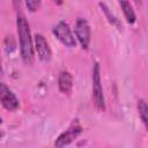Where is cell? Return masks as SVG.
<instances>
[{
	"mask_svg": "<svg viewBox=\"0 0 148 148\" xmlns=\"http://www.w3.org/2000/svg\"><path fill=\"white\" fill-rule=\"evenodd\" d=\"M92 99L95 106L99 111L105 110V101H104V94H103V87L101 80V69L98 62H95L92 68Z\"/></svg>",
	"mask_w": 148,
	"mask_h": 148,
	"instance_id": "2",
	"label": "cell"
},
{
	"mask_svg": "<svg viewBox=\"0 0 148 148\" xmlns=\"http://www.w3.org/2000/svg\"><path fill=\"white\" fill-rule=\"evenodd\" d=\"M74 32H75V37L79 40L80 45L82 49L87 50L89 47L90 44V27L87 22V20L79 17L74 24Z\"/></svg>",
	"mask_w": 148,
	"mask_h": 148,
	"instance_id": "5",
	"label": "cell"
},
{
	"mask_svg": "<svg viewBox=\"0 0 148 148\" xmlns=\"http://www.w3.org/2000/svg\"><path fill=\"white\" fill-rule=\"evenodd\" d=\"M83 128L80 124V121L77 119H74L72 121V124L68 126L67 130H65L57 139L54 142V147L56 148H65L68 145H71L74 140L77 139V136L82 133Z\"/></svg>",
	"mask_w": 148,
	"mask_h": 148,
	"instance_id": "3",
	"label": "cell"
},
{
	"mask_svg": "<svg viewBox=\"0 0 148 148\" xmlns=\"http://www.w3.org/2000/svg\"><path fill=\"white\" fill-rule=\"evenodd\" d=\"M1 123H2V118L0 117V124H1Z\"/></svg>",
	"mask_w": 148,
	"mask_h": 148,
	"instance_id": "14",
	"label": "cell"
},
{
	"mask_svg": "<svg viewBox=\"0 0 148 148\" xmlns=\"http://www.w3.org/2000/svg\"><path fill=\"white\" fill-rule=\"evenodd\" d=\"M0 69H1V59H0Z\"/></svg>",
	"mask_w": 148,
	"mask_h": 148,
	"instance_id": "15",
	"label": "cell"
},
{
	"mask_svg": "<svg viewBox=\"0 0 148 148\" xmlns=\"http://www.w3.org/2000/svg\"><path fill=\"white\" fill-rule=\"evenodd\" d=\"M2 135H3V132H1V131H0V139L2 138Z\"/></svg>",
	"mask_w": 148,
	"mask_h": 148,
	"instance_id": "13",
	"label": "cell"
},
{
	"mask_svg": "<svg viewBox=\"0 0 148 148\" xmlns=\"http://www.w3.org/2000/svg\"><path fill=\"white\" fill-rule=\"evenodd\" d=\"M0 104L7 110V111H15L18 105V98L16 97V95L12 91V89L5 84L3 82L0 81Z\"/></svg>",
	"mask_w": 148,
	"mask_h": 148,
	"instance_id": "6",
	"label": "cell"
},
{
	"mask_svg": "<svg viewBox=\"0 0 148 148\" xmlns=\"http://www.w3.org/2000/svg\"><path fill=\"white\" fill-rule=\"evenodd\" d=\"M58 87H59V90L69 96L72 94V90H73V76L69 72L67 71H62L60 74H59V77H58Z\"/></svg>",
	"mask_w": 148,
	"mask_h": 148,
	"instance_id": "8",
	"label": "cell"
},
{
	"mask_svg": "<svg viewBox=\"0 0 148 148\" xmlns=\"http://www.w3.org/2000/svg\"><path fill=\"white\" fill-rule=\"evenodd\" d=\"M25 6L30 12H36L38 9V7L40 6V1H27Z\"/></svg>",
	"mask_w": 148,
	"mask_h": 148,
	"instance_id": "12",
	"label": "cell"
},
{
	"mask_svg": "<svg viewBox=\"0 0 148 148\" xmlns=\"http://www.w3.org/2000/svg\"><path fill=\"white\" fill-rule=\"evenodd\" d=\"M16 28H17V35H18L21 58L25 65H32L35 60L34 43L31 38L29 23L22 13H18L16 16Z\"/></svg>",
	"mask_w": 148,
	"mask_h": 148,
	"instance_id": "1",
	"label": "cell"
},
{
	"mask_svg": "<svg viewBox=\"0 0 148 148\" xmlns=\"http://www.w3.org/2000/svg\"><path fill=\"white\" fill-rule=\"evenodd\" d=\"M35 50L37 52L38 58L43 61V62H47L51 60L52 57V52L50 49V45L47 43V40L45 39V37L40 34H36L35 35Z\"/></svg>",
	"mask_w": 148,
	"mask_h": 148,
	"instance_id": "7",
	"label": "cell"
},
{
	"mask_svg": "<svg viewBox=\"0 0 148 148\" xmlns=\"http://www.w3.org/2000/svg\"><path fill=\"white\" fill-rule=\"evenodd\" d=\"M119 5L123 9V13H124V16H125L127 23H130V24L134 23L135 22V13H134L132 5L128 1H120Z\"/></svg>",
	"mask_w": 148,
	"mask_h": 148,
	"instance_id": "9",
	"label": "cell"
},
{
	"mask_svg": "<svg viewBox=\"0 0 148 148\" xmlns=\"http://www.w3.org/2000/svg\"><path fill=\"white\" fill-rule=\"evenodd\" d=\"M99 6H101V8L103 9V12L105 13V15H106V17H108V20H109V22L110 23H112V24H117V25H119V22H118V18L109 10V8L106 7V5L104 3V2H99L98 3Z\"/></svg>",
	"mask_w": 148,
	"mask_h": 148,
	"instance_id": "11",
	"label": "cell"
},
{
	"mask_svg": "<svg viewBox=\"0 0 148 148\" xmlns=\"http://www.w3.org/2000/svg\"><path fill=\"white\" fill-rule=\"evenodd\" d=\"M138 112H139V117L142 120L143 125L147 126V113H148V106L145 99H139L138 101Z\"/></svg>",
	"mask_w": 148,
	"mask_h": 148,
	"instance_id": "10",
	"label": "cell"
},
{
	"mask_svg": "<svg viewBox=\"0 0 148 148\" xmlns=\"http://www.w3.org/2000/svg\"><path fill=\"white\" fill-rule=\"evenodd\" d=\"M53 35L57 37V39L65 45L66 47H74L76 45V40L75 37L68 25L67 22L65 21H59L52 29Z\"/></svg>",
	"mask_w": 148,
	"mask_h": 148,
	"instance_id": "4",
	"label": "cell"
}]
</instances>
